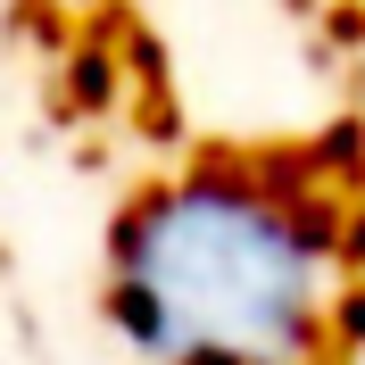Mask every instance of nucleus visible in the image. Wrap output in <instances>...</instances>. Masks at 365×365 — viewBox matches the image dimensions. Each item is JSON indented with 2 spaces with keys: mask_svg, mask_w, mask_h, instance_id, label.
Returning <instances> with one entry per match:
<instances>
[{
  "mask_svg": "<svg viewBox=\"0 0 365 365\" xmlns=\"http://www.w3.org/2000/svg\"><path fill=\"white\" fill-rule=\"evenodd\" d=\"M324 241H332V225L316 200H274L250 182L200 175L191 191L141 200L116 225V266L166 299L175 357L182 349H250L266 365H299L316 349Z\"/></svg>",
  "mask_w": 365,
  "mask_h": 365,
  "instance_id": "f257e3e1",
  "label": "nucleus"
},
{
  "mask_svg": "<svg viewBox=\"0 0 365 365\" xmlns=\"http://www.w3.org/2000/svg\"><path fill=\"white\" fill-rule=\"evenodd\" d=\"M175 365H266V357H250V349H182Z\"/></svg>",
  "mask_w": 365,
  "mask_h": 365,
  "instance_id": "7ed1b4c3",
  "label": "nucleus"
},
{
  "mask_svg": "<svg viewBox=\"0 0 365 365\" xmlns=\"http://www.w3.org/2000/svg\"><path fill=\"white\" fill-rule=\"evenodd\" d=\"M332 332H341L349 349H365V291H349L341 307H332Z\"/></svg>",
  "mask_w": 365,
  "mask_h": 365,
  "instance_id": "f03ea898",
  "label": "nucleus"
}]
</instances>
